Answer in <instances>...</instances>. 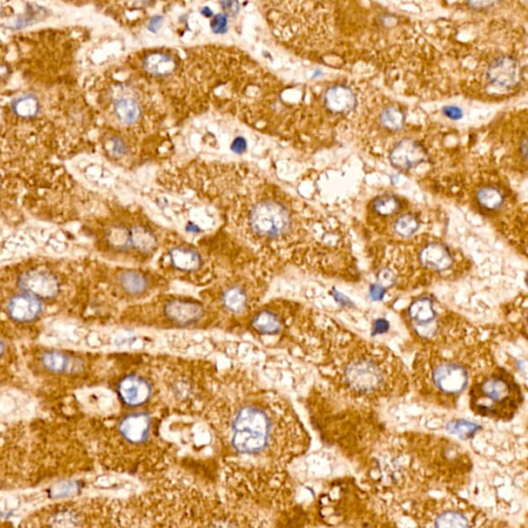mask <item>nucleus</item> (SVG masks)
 Listing matches in <instances>:
<instances>
[{
  "label": "nucleus",
  "mask_w": 528,
  "mask_h": 528,
  "mask_svg": "<svg viewBox=\"0 0 528 528\" xmlns=\"http://www.w3.org/2000/svg\"><path fill=\"white\" fill-rule=\"evenodd\" d=\"M402 207V201L394 195H384L373 201V211L382 218L398 215Z\"/></svg>",
  "instance_id": "4be33fe9"
},
{
  "label": "nucleus",
  "mask_w": 528,
  "mask_h": 528,
  "mask_svg": "<svg viewBox=\"0 0 528 528\" xmlns=\"http://www.w3.org/2000/svg\"><path fill=\"white\" fill-rule=\"evenodd\" d=\"M520 65L510 56L498 57L487 69V78L492 86L510 90L520 80Z\"/></svg>",
  "instance_id": "1a4fd4ad"
},
{
  "label": "nucleus",
  "mask_w": 528,
  "mask_h": 528,
  "mask_svg": "<svg viewBox=\"0 0 528 528\" xmlns=\"http://www.w3.org/2000/svg\"><path fill=\"white\" fill-rule=\"evenodd\" d=\"M495 364L486 338L448 346H422L412 362L411 384L428 402L451 408L474 377Z\"/></svg>",
  "instance_id": "7ed1b4c3"
},
{
  "label": "nucleus",
  "mask_w": 528,
  "mask_h": 528,
  "mask_svg": "<svg viewBox=\"0 0 528 528\" xmlns=\"http://www.w3.org/2000/svg\"><path fill=\"white\" fill-rule=\"evenodd\" d=\"M443 112H444L445 116L452 119V120H458V119H460L462 117V111L459 108L446 107L443 110Z\"/></svg>",
  "instance_id": "393cba45"
},
{
  "label": "nucleus",
  "mask_w": 528,
  "mask_h": 528,
  "mask_svg": "<svg viewBox=\"0 0 528 528\" xmlns=\"http://www.w3.org/2000/svg\"><path fill=\"white\" fill-rule=\"evenodd\" d=\"M118 282L123 292L130 296H142L150 287L149 278L145 273L135 269L121 273Z\"/></svg>",
  "instance_id": "dca6fc26"
},
{
  "label": "nucleus",
  "mask_w": 528,
  "mask_h": 528,
  "mask_svg": "<svg viewBox=\"0 0 528 528\" xmlns=\"http://www.w3.org/2000/svg\"><path fill=\"white\" fill-rule=\"evenodd\" d=\"M420 228H421V220L417 215L412 213L400 214L394 220L391 226L392 235L396 237V239H400L398 243L410 241L413 237H419L416 235Z\"/></svg>",
  "instance_id": "f3484780"
},
{
  "label": "nucleus",
  "mask_w": 528,
  "mask_h": 528,
  "mask_svg": "<svg viewBox=\"0 0 528 528\" xmlns=\"http://www.w3.org/2000/svg\"><path fill=\"white\" fill-rule=\"evenodd\" d=\"M326 108L334 114H348L355 109V93L345 85L330 87L324 95Z\"/></svg>",
  "instance_id": "4468645a"
},
{
  "label": "nucleus",
  "mask_w": 528,
  "mask_h": 528,
  "mask_svg": "<svg viewBox=\"0 0 528 528\" xmlns=\"http://www.w3.org/2000/svg\"><path fill=\"white\" fill-rule=\"evenodd\" d=\"M169 264L173 269L183 273H191L203 266V258L198 252L186 246L173 248L169 253Z\"/></svg>",
  "instance_id": "2eb2a0df"
},
{
  "label": "nucleus",
  "mask_w": 528,
  "mask_h": 528,
  "mask_svg": "<svg viewBox=\"0 0 528 528\" xmlns=\"http://www.w3.org/2000/svg\"><path fill=\"white\" fill-rule=\"evenodd\" d=\"M18 287L23 293L31 294L42 302L58 296L60 283L58 278L46 269H31L23 271L18 279Z\"/></svg>",
  "instance_id": "0eeeda50"
},
{
  "label": "nucleus",
  "mask_w": 528,
  "mask_h": 528,
  "mask_svg": "<svg viewBox=\"0 0 528 528\" xmlns=\"http://www.w3.org/2000/svg\"><path fill=\"white\" fill-rule=\"evenodd\" d=\"M117 392L125 406L135 408L143 406L151 398L152 386L145 377L130 374L120 380Z\"/></svg>",
  "instance_id": "6e6552de"
},
{
  "label": "nucleus",
  "mask_w": 528,
  "mask_h": 528,
  "mask_svg": "<svg viewBox=\"0 0 528 528\" xmlns=\"http://www.w3.org/2000/svg\"><path fill=\"white\" fill-rule=\"evenodd\" d=\"M252 326L260 334L273 336L279 334L282 330L281 318L269 309L259 312L252 320Z\"/></svg>",
  "instance_id": "a211bd4d"
},
{
  "label": "nucleus",
  "mask_w": 528,
  "mask_h": 528,
  "mask_svg": "<svg viewBox=\"0 0 528 528\" xmlns=\"http://www.w3.org/2000/svg\"><path fill=\"white\" fill-rule=\"evenodd\" d=\"M315 360L332 396L373 406L406 395L410 374L389 348L346 330L330 318L314 320Z\"/></svg>",
  "instance_id": "f257e3e1"
},
{
  "label": "nucleus",
  "mask_w": 528,
  "mask_h": 528,
  "mask_svg": "<svg viewBox=\"0 0 528 528\" xmlns=\"http://www.w3.org/2000/svg\"><path fill=\"white\" fill-rule=\"evenodd\" d=\"M402 319L420 347L455 345L484 338L478 327L443 307L434 296L427 293L413 298L404 309Z\"/></svg>",
  "instance_id": "39448f33"
},
{
  "label": "nucleus",
  "mask_w": 528,
  "mask_h": 528,
  "mask_svg": "<svg viewBox=\"0 0 528 528\" xmlns=\"http://www.w3.org/2000/svg\"><path fill=\"white\" fill-rule=\"evenodd\" d=\"M468 396L475 414L502 421L512 419L525 400L520 384L496 362L474 377Z\"/></svg>",
  "instance_id": "423d86ee"
},
{
  "label": "nucleus",
  "mask_w": 528,
  "mask_h": 528,
  "mask_svg": "<svg viewBox=\"0 0 528 528\" xmlns=\"http://www.w3.org/2000/svg\"><path fill=\"white\" fill-rule=\"evenodd\" d=\"M12 110L17 116L22 118H31L40 111V103L33 95L27 94L19 97L12 103Z\"/></svg>",
  "instance_id": "5701e85b"
},
{
  "label": "nucleus",
  "mask_w": 528,
  "mask_h": 528,
  "mask_svg": "<svg viewBox=\"0 0 528 528\" xmlns=\"http://www.w3.org/2000/svg\"><path fill=\"white\" fill-rule=\"evenodd\" d=\"M470 6H472V8H489V6H493L494 2H470Z\"/></svg>",
  "instance_id": "a878e982"
},
{
  "label": "nucleus",
  "mask_w": 528,
  "mask_h": 528,
  "mask_svg": "<svg viewBox=\"0 0 528 528\" xmlns=\"http://www.w3.org/2000/svg\"><path fill=\"white\" fill-rule=\"evenodd\" d=\"M224 307L233 313H241L247 307L249 298L246 290L241 286H230L227 288L222 296Z\"/></svg>",
  "instance_id": "aec40b11"
},
{
  "label": "nucleus",
  "mask_w": 528,
  "mask_h": 528,
  "mask_svg": "<svg viewBox=\"0 0 528 528\" xmlns=\"http://www.w3.org/2000/svg\"><path fill=\"white\" fill-rule=\"evenodd\" d=\"M426 158L425 150L421 144L412 139H404L398 142L391 151L389 159L391 164L400 171H411L421 164Z\"/></svg>",
  "instance_id": "9b49d317"
},
{
  "label": "nucleus",
  "mask_w": 528,
  "mask_h": 528,
  "mask_svg": "<svg viewBox=\"0 0 528 528\" xmlns=\"http://www.w3.org/2000/svg\"><path fill=\"white\" fill-rule=\"evenodd\" d=\"M377 286L409 291L443 281H454L470 271L462 252L434 237L392 241L372 252Z\"/></svg>",
  "instance_id": "f03ea898"
},
{
  "label": "nucleus",
  "mask_w": 528,
  "mask_h": 528,
  "mask_svg": "<svg viewBox=\"0 0 528 528\" xmlns=\"http://www.w3.org/2000/svg\"><path fill=\"white\" fill-rule=\"evenodd\" d=\"M434 528H472L464 513L455 510L442 511L434 519Z\"/></svg>",
  "instance_id": "412c9836"
},
{
  "label": "nucleus",
  "mask_w": 528,
  "mask_h": 528,
  "mask_svg": "<svg viewBox=\"0 0 528 528\" xmlns=\"http://www.w3.org/2000/svg\"><path fill=\"white\" fill-rule=\"evenodd\" d=\"M163 311L169 321L179 326H190L197 323L205 313L201 303L185 300H171L165 305Z\"/></svg>",
  "instance_id": "f8f14e48"
},
{
  "label": "nucleus",
  "mask_w": 528,
  "mask_h": 528,
  "mask_svg": "<svg viewBox=\"0 0 528 528\" xmlns=\"http://www.w3.org/2000/svg\"><path fill=\"white\" fill-rule=\"evenodd\" d=\"M285 432H303L289 409H269L260 402H248L231 415L227 438L231 447L241 455L269 457L267 453H273Z\"/></svg>",
  "instance_id": "20e7f679"
},
{
  "label": "nucleus",
  "mask_w": 528,
  "mask_h": 528,
  "mask_svg": "<svg viewBox=\"0 0 528 528\" xmlns=\"http://www.w3.org/2000/svg\"><path fill=\"white\" fill-rule=\"evenodd\" d=\"M6 345H4L3 341L0 340V358L4 355V353H6Z\"/></svg>",
  "instance_id": "bb28decb"
},
{
  "label": "nucleus",
  "mask_w": 528,
  "mask_h": 528,
  "mask_svg": "<svg viewBox=\"0 0 528 528\" xmlns=\"http://www.w3.org/2000/svg\"><path fill=\"white\" fill-rule=\"evenodd\" d=\"M477 201L485 211L495 212L504 207V196L500 189L484 186L477 193Z\"/></svg>",
  "instance_id": "6ab92c4d"
},
{
  "label": "nucleus",
  "mask_w": 528,
  "mask_h": 528,
  "mask_svg": "<svg viewBox=\"0 0 528 528\" xmlns=\"http://www.w3.org/2000/svg\"><path fill=\"white\" fill-rule=\"evenodd\" d=\"M382 126L387 130L398 131L402 128L404 124V114L398 108H386L380 116Z\"/></svg>",
  "instance_id": "b1692460"
},
{
  "label": "nucleus",
  "mask_w": 528,
  "mask_h": 528,
  "mask_svg": "<svg viewBox=\"0 0 528 528\" xmlns=\"http://www.w3.org/2000/svg\"><path fill=\"white\" fill-rule=\"evenodd\" d=\"M42 300L23 292L15 294L6 303L8 318L16 323H31L42 315Z\"/></svg>",
  "instance_id": "9d476101"
},
{
  "label": "nucleus",
  "mask_w": 528,
  "mask_h": 528,
  "mask_svg": "<svg viewBox=\"0 0 528 528\" xmlns=\"http://www.w3.org/2000/svg\"><path fill=\"white\" fill-rule=\"evenodd\" d=\"M42 368L52 374L75 375L83 368L80 359L62 351H46L40 357Z\"/></svg>",
  "instance_id": "ddd939ff"
}]
</instances>
